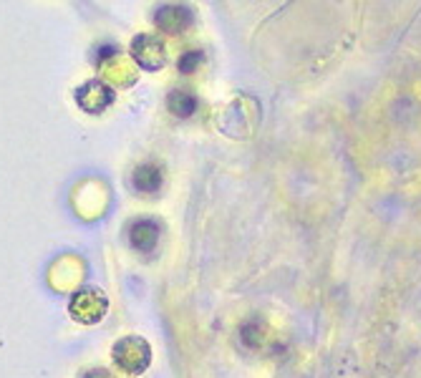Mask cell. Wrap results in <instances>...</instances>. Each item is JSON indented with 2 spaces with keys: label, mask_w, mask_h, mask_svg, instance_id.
<instances>
[{
  "label": "cell",
  "mask_w": 421,
  "mask_h": 378,
  "mask_svg": "<svg viewBox=\"0 0 421 378\" xmlns=\"http://www.w3.org/2000/svg\"><path fill=\"white\" fill-rule=\"evenodd\" d=\"M109 308V300H106V295L99 293L96 287H81L73 298H71V316L76 318L78 323H96V320H101L104 313Z\"/></svg>",
  "instance_id": "obj_1"
},
{
  "label": "cell",
  "mask_w": 421,
  "mask_h": 378,
  "mask_svg": "<svg viewBox=\"0 0 421 378\" xmlns=\"http://www.w3.org/2000/svg\"><path fill=\"white\" fill-rule=\"evenodd\" d=\"M114 361L126 373H141L149 366V346L141 338H121L114 346Z\"/></svg>",
  "instance_id": "obj_2"
},
{
  "label": "cell",
  "mask_w": 421,
  "mask_h": 378,
  "mask_svg": "<svg viewBox=\"0 0 421 378\" xmlns=\"http://www.w3.org/2000/svg\"><path fill=\"white\" fill-rule=\"evenodd\" d=\"M111 101H114V91H111L104 81H99V78L84 84L76 91V104L84 108L86 114H101L104 108L111 106Z\"/></svg>",
  "instance_id": "obj_3"
},
{
  "label": "cell",
  "mask_w": 421,
  "mask_h": 378,
  "mask_svg": "<svg viewBox=\"0 0 421 378\" xmlns=\"http://www.w3.org/2000/svg\"><path fill=\"white\" fill-rule=\"evenodd\" d=\"M132 51H134L136 63L144 66V69H156V66H162L164 63L162 43H159L156 38H152V36H139V38L134 40Z\"/></svg>",
  "instance_id": "obj_4"
},
{
  "label": "cell",
  "mask_w": 421,
  "mask_h": 378,
  "mask_svg": "<svg viewBox=\"0 0 421 378\" xmlns=\"http://www.w3.org/2000/svg\"><path fill=\"white\" fill-rule=\"evenodd\" d=\"M129 239H132V245L141 252H149L152 247L156 245V239H159V227H156L152 220H136V222L129 227Z\"/></svg>",
  "instance_id": "obj_5"
},
{
  "label": "cell",
  "mask_w": 421,
  "mask_h": 378,
  "mask_svg": "<svg viewBox=\"0 0 421 378\" xmlns=\"http://www.w3.org/2000/svg\"><path fill=\"white\" fill-rule=\"evenodd\" d=\"M159 185H162V174L156 167L144 164L139 169H134V187L139 192H154V189H159Z\"/></svg>",
  "instance_id": "obj_6"
},
{
  "label": "cell",
  "mask_w": 421,
  "mask_h": 378,
  "mask_svg": "<svg viewBox=\"0 0 421 378\" xmlns=\"http://www.w3.org/2000/svg\"><path fill=\"white\" fill-rule=\"evenodd\" d=\"M84 378H114L109 373V370H104V368H91L88 373H84Z\"/></svg>",
  "instance_id": "obj_7"
}]
</instances>
